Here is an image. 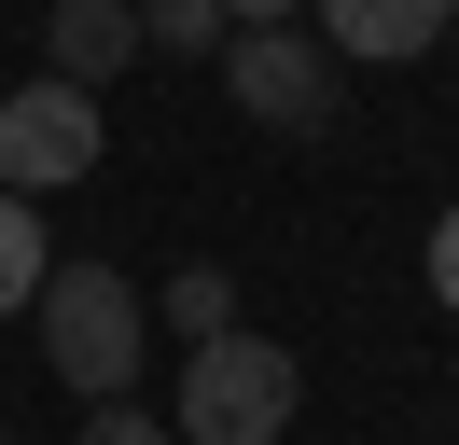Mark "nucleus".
Returning <instances> with one entry per match:
<instances>
[{"mask_svg":"<svg viewBox=\"0 0 459 445\" xmlns=\"http://www.w3.org/2000/svg\"><path fill=\"white\" fill-rule=\"evenodd\" d=\"M29 320H42V376H56L70 404H126V389H140L153 306H140V278H126V265H56Z\"/></svg>","mask_w":459,"mask_h":445,"instance_id":"obj_1","label":"nucleus"},{"mask_svg":"<svg viewBox=\"0 0 459 445\" xmlns=\"http://www.w3.org/2000/svg\"><path fill=\"white\" fill-rule=\"evenodd\" d=\"M292 404H307V362H292L279 334H209V348H181L168 445H279Z\"/></svg>","mask_w":459,"mask_h":445,"instance_id":"obj_2","label":"nucleus"},{"mask_svg":"<svg viewBox=\"0 0 459 445\" xmlns=\"http://www.w3.org/2000/svg\"><path fill=\"white\" fill-rule=\"evenodd\" d=\"M112 153V111L84 98V83H14V98H0V195H70L84 181V167Z\"/></svg>","mask_w":459,"mask_h":445,"instance_id":"obj_3","label":"nucleus"},{"mask_svg":"<svg viewBox=\"0 0 459 445\" xmlns=\"http://www.w3.org/2000/svg\"><path fill=\"white\" fill-rule=\"evenodd\" d=\"M334 56H320V28H237L223 42V98L251 111V126H279V139H320L334 126Z\"/></svg>","mask_w":459,"mask_h":445,"instance_id":"obj_4","label":"nucleus"},{"mask_svg":"<svg viewBox=\"0 0 459 445\" xmlns=\"http://www.w3.org/2000/svg\"><path fill=\"white\" fill-rule=\"evenodd\" d=\"M320 56L334 70H390V56H431L446 42V0H307Z\"/></svg>","mask_w":459,"mask_h":445,"instance_id":"obj_5","label":"nucleus"},{"mask_svg":"<svg viewBox=\"0 0 459 445\" xmlns=\"http://www.w3.org/2000/svg\"><path fill=\"white\" fill-rule=\"evenodd\" d=\"M42 56H56V83H112L126 56H140V14H126V0H42Z\"/></svg>","mask_w":459,"mask_h":445,"instance_id":"obj_6","label":"nucleus"},{"mask_svg":"<svg viewBox=\"0 0 459 445\" xmlns=\"http://www.w3.org/2000/svg\"><path fill=\"white\" fill-rule=\"evenodd\" d=\"M42 278H56V237H42V195H0V320H29Z\"/></svg>","mask_w":459,"mask_h":445,"instance_id":"obj_7","label":"nucleus"},{"mask_svg":"<svg viewBox=\"0 0 459 445\" xmlns=\"http://www.w3.org/2000/svg\"><path fill=\"white\" fill-rule=\"evenodd\" d=\"M126 14H140V56H223L237 42L223 0H126Z\"/></svg>","mask_w":459,"mask_h":445,"instance_id":"obj_8","label":"nucleus"},{"mask_svg":"<svg viewBox=\"0 0 459 445\" xmlns=\"http://www.w3.org/2000/svg\"><path fill=\"white\" fill-rule=\"evenodd\" d=\"M153 320H168L181 348H209V334H237V278H223V265H181L168 292H153Z\"/></svg>","mask_w":459,"mask_h":445,"instance_id":"obj_9","label":"nucleus"},{"mask_svg":"<svg viewBox=\"0 0 459 445\" xmlns=\"http://www.w3.org/2000/svg\"><path fill=\"white\" fill-rule=\"evenodd\" d=\"M84 445H168V417L153 404H84Z\"/></svg>","mask_w":459,"mask_h":445,"instance_id":"obj_10","label":"nucleus"},{"mask_svg":"<svg viewBox=\"0 0 459 445\" xmlns=\"http://www.w3.org/2000/svg\"><path fill=\"white\" fill-rule=\"evenodd\" d=\"M431 306L459 320V209H431Z\"/></svg>","mask_w":459,"mask_h":445,"instance_id":"obj_11","label":"nucleus"},{"mask_svg":"<svg viewBox=\"0 0 459 445\" xmlns=\"http://www.w3.org/2000/svg\"><path fill=\"white\" fill-rule=\"evenodd\" d=\"M237 28H307V0H223Z\"/></svg>","mask_w":459,"mask_h":445,"instance_id":"obj_12","label":"nucleus"},{"mask_svg":"<svg viewBox=\"0 0 459 445\" xmlns=\"http://www.w3.org/2000/svg\"><path fill=\"white\" fill-rule=\"evenodd\" d=\"M446 42H459V0H446Z\"/></svg>","mask_w":459,"mask_h":445,"instance_id":"obj_13","label":"nucleus"},{"mask_svg":"<svg viewBox=\"0 0 459 445\" xmlns=\"http://www.w3.org/2000/svg\"><path fill=\"white\" fill-rule=\"evenodd\" d=\"M0 445H14V432H0Z\"/></svg>","mask_w":459,"mask_h":445,"instance_id":"obj_14","label":"nucleus"}]
</instances>
